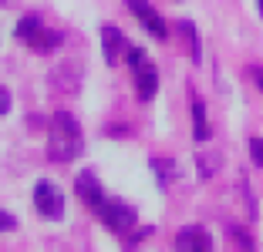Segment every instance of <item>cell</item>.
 Wrapping results in <instances>:
<instances>
[{
    "label": "cell",
    "instance_id": "6da1fadb",
    "mask_svg": "<svg viewBox=\"0 0 263 252\" xmlns=\"http://www.w3.org/2000/svg\"><path fill=\"white\" fill-rule=\"evenodd\" d=\"M74 192L78 199L85 202L88 208H91L95 215H98L105 225H108L115 236H132V229H135V222H139V215H135V208L128 205L125 199H115V195H105V188H101L98 175H95L91 168H85L81 175L74 178Z\"/></svg>",
    "mask_w": 263,
    "mask_h": 252
},
{
    "label": "cell",
    "instance_id": "5b68a950",
    "mask_svg": "<svg viewBox=\"0 0 263 252\" xmlns=\"http://www.w3.org/2000/svg\"><path fill=\"white\" fill-rule=\"evenodd\" d=\"M34 208L41 219L47 222H61L64 219V195L54 182H37L34 185Z\"/></svg>",
    "mask_w": 263,
    "mask_h": 252
},
{
    "label": "cell",
    "instance_id": "7a4b0ae2",
    "mask_svg": "<svg viewBox=\"0 0 263 252\" xmlns=\"http://www.w3.org/2000/svg\"><path fill=\"white\" fill-rule=\"evenodd\" d=\"M81 145H85V135H81V124L74 121V115L54 111L47 121V158L58 165H68L81 155Z\"/></svg>",
    "mask_w": 263,
    "mask_h": 252
},
{
    "label": "cell",
    "instance_id": "8992f818",
    "mask_svg": "<svg viewBox=\"0 0 263 252\" xmlns=\"http://www.w3.org/2000/svg\"><path fill=\"white\" fill-rule=\"evenodd\" d=\"M125 7H128L132 14H135V20H139L142 27L148 31V37H155V40H165V37H169V24L162 20V14H159L148 0H125Z\"/></svg>",
    "mask_w": 263,
    "mask_h": 252
},
{
    "label": "cell",
    "instance_id": "7c38bea8",
    "mask_svg": "<svg viewBox=\"0 0 263 252\" xmlns=\"http://www.w3.org/2000/svg\"><path fill=\"white\" fill-rule=\"evenodd\" d=\"M230 239H233L236 245H243V252H253V239H250L247 232L240 229V225H233V229H230Z\"/></svg>",
    "mask_w": 263,
    "mask_h": 252
},
{
    "label": "cell",
    "instance_id": "9c48e42d",
    "mask_svg": "<svg viewBox=\"0 0 263 252\" xmlns=\"http://www.w3.org/2000/svg\"><path fill=\"white\" fill-rule=\"evenodd\" d=\"M189 108H193V138L196 141H209L213 138V128H209V118H206V104H202V98L189 101Z\"/></svg>",
    "mask_w": 263,
    "mask_h": 252
},
{
    "label": "cell",
    "instance_id": "52a82bcc",
    "mask_svg": "<svg viewBox=\"0 0 263 252\" xmlns=\"http://www.w3.org/2000/svg\"><path fill=\"white\" fill-rule=\"evenodd\" d=\"M128 51H132V40L118 31L115 24H105V27H101V54H105L108 68L122 64L125 57H128Z\"/></svg>",
    "mask_w": 263,
    "mask_h": 252
},
{
    "label": "cell",
    "instance_id": "e0dca14e",
    "mask_svg": "<svg viewBox=\"0 0 263 252\" xmlns=\"http://www.w3.org/2000/svg\"><path fill=\"white\" fill-rule=\"evenodd\" d=\"M256 10H260V14H263V0H256Z\"/></svg>",
    "mask_w": 263,
    "mask_h": 252
},
{
    "label": "cell",
    "instance_id": "4fadbf2b",
    "mask_svg": "<svg viewBox=\"0 0 263 252\" xmlns=\"http://www.w3.org/2000/svg\"><path fill=\"white\" fill-rule=\"evenodd\" d=\"M250 161L263 168V138H250Z\"/></svg>",
    "mask_w": 263,
    "mask_h": 252
},
{
    "label": "cell",
    "instance_id": "9a60e30c",
    "mask_svg": "<svg viewBox=\"0 0 263 252\" xmlns=\"http://www.w3.org/2000/svg\"><path fill=\"white\" fill-rule=\"evenodd\" d=\"M247 74L253 77V84H256V88L263 91V68H256V64H253V68H247Z\"/></svg>",
    "mask_w": 263,
    "mask_h": 252
},
{
    "label": "cell",
    "instance_id": "ba28073f",
    "mask_svg": "<svg viewBox=\"0 0 263 252\" xmlns=\"http://www.w3.org/2000/svg\"><path fill=\"white\" fill-rule=\"evenodd\" d=\"M176 252H213V236L206 225H182L176 232Z\"/></svg>",
    "mask_w": 263,
    "mask_h": 252
},
{
    "label": "cell",
    "instance_id": "5bb4252c",
    "mask_svg": "<svg viewBox=\"0 0 263 252\" xmlns=\"http://www.w3.org/2000/svg\"><path fill=\"white\" fill-rule=\"evenodd\" d=\"M17 225V219L10 212H4V208H0V232H7V229H14Z\"/></svg>",
    "mask_w": 263,
    "mask_h": 252
},
{
    "label": "cell",
    "instance_id": "2e32d148",
    "mask_svg": "<svg viewBox=\"0 0 263 252\" xmlns=\"http://www.w3.org/2000/svg\"><path fill=\"white\" fill-rule=\"evenodd\" d=\"M7 111H10V91L0 88V115H7Z\"/></svg>",
    "mask_w": 263,
    "mask_h": 252
},
{
    "label": "cell",
    "instance_id": "30bf717a",
    "mask_svg": "<svg viewBox=\"0 0 263 252\" xmlns=\"http://www.w3.org/2000/svg\"><path fill=\"white\" fill-rule=\"evenodd\" d=\"M148 165H152V172H155V182H159V188H169L172 178L179 175L176 161H169V158H152Z\"/></svg>",
    "mask_w": 263,
    "mask_h": 252
},
{
    "label": "cell",
    "instance_id": "8fae6325",
    "mask_svg": "<svg viewBox=\"0 0 263 252\" xmlns=\"http://www.w3.org/2000/svg\"><path fill=\"white\" fill-rule=\"evenodd\" d=\"M179 31L186 34V40H189V54H193V61L199 64V61H202V51H199V34H196L193 20H179Z\"/></svg>",
    "mask_w": 263,
    "mask_h": 252
},
{
    "label": "cell",
    "instance_id": "3957f363",
    "mask_svg": "<svg viewBox=\"0 0 263 252\" xmlns=\"http://www.w3.org/2000/svg\"><path fill=\"white\" fill-rule=\"evenodd\" d=\"M14 37L24 40V44L31 47V51H37V54H51V51H58V47H61L64 34L54 31V27H47L37 14H27V17H21V20H17Z\"/></svg>",
    "mask_w": 263,
    "mask_h": 252
},
{
    "label": "cell",
    "instance_id": "277c9868",
    "mask_svg": "<svg viewBox=\"0 0 263 252\" xmlns=\"http://www.w3.org/2000/svg\"><path fill=\"white\" fill-rule=\"evenodd\" d=\"M128 68H132V81H135V91H139V101H152L155 91H159V71H155V64L148 61L145 47H135L132 44L128 51Z\"/></svg>",
    "mask_w": 263,
    "mask_h": 252
}]
</instances>
